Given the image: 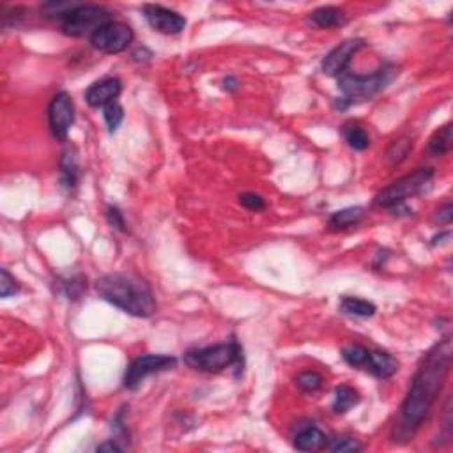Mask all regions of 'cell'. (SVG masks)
Segmentation results:
<instances>
[{
  "mask_svg": "<svg viewBox=\"0 0 453 453\" xmlns=\"http://www.w3.org/2000/svg\"><path fill=\"white\" fill-rule=\"evenodd\" d=\"M453 144V127L452 124H445L442 127H439L438 132L431 137L428 140V153L434 156H442V154L449 153Z\"/></svg>",
  "mask_w": 453,
  "mask_h": 453,
  "instance_id": "cell-21",
  "label": "cell"
},
{
  "mask_svg": "<svg viewBox=\"0 0 453 453\" xmlns=\"http://www.w3.org/2000/svg\"><path fill=\"white\" fill-rule=\"evenodd\" d=\"M328 438L317 427H305L294 438V448L300 452H317V449L326 448Z\"/></svg>",
  "mask_w": 453,
  "mask_h": 453,
  "instance_id": "cell-14",
  "label": "cell"
},
{
  "mask_svg": "<svg viewBox=\"0 0 453 453\" xmlns=\"http://www.w3.org/2000/svg\"><path fill=\"white\" fill-rule=\"evenodd\" d=\"M144 16H146L151 29L160 32V34L176 36L186 29V18L177 11L163 8V6H144Z\"/></svg>",
  "mask_w": 453,
  "mask_h": 453,
  "instance_id": "cell-11",
  "label": "cell"
},
{
  "mask_svg": "<svg viewBox=\"0 0 453 453\" xmlns=\"http://www.w3.org/2000/svg\"><path fill=\"white\" fill-rule=\"evenodd\" d=\"M326 448L333 453H358L363 449V446L358 439L351 438V435H338L333 441L328 442Z\"/></svg>",
  "mask_w": 453,
  "mask_h": 453,
  "instance_id": "cell-26",
  "label": "cell"
},
{
  "mask_svg": "<svg viewBox=\"0 0 453 453\" xmlns=\"http://www.w3.org/2000/svg\"><path fill=\"white\" fill-rule=\"evenodd\" d=\"M184 361L193 370L218 374V372H223L225 368L239 363L241 347L236 340H230L225 342V344L190 349L184 354Z\"/></svg>",
  "mask_w": 453,
  "mask_h": 453,
  "instance_id": "cell-5",
  "label": "cell"
},
{
  "mask_svg": "<svg viewBox=\"0 0 453 453\" xmlns=\"http://www.w3.org/2000/svg\"><path fill=\"white\" fill-rule=\"evenodd\" d=\"M432 179H434V169H428V167L416 169L414 172L400 177L390 186L382 188L375 195L374 204L382 209H398L409 199L421 195L432 184Z\"/></svg>",
  "mask_w": 453,
  "mask_h": 453,
  "instance_id": "cell-4",
  "label": "cell"
},
{
  "mask_svg": "<svg viewBox=\"0 0 453 453\" xmlns=\"http://www.w3.org/2000/svg\"><path fill=\"white\" fill-rule=\"evenodd\" d=\"M75 123V103L68 92H57L48 105V124L57 140H68L69 130Z\"/></svg>",
  "mask_w": 453,
  "mask_h": 453,
  "instance_id": "cell-9",
  "label": "cell"
},
{
  "mask_svg": "<svg viewBox=\"0 0 453 453\" xmlns=\"http://www.w3.org/2000/svg\"><path fill=\"white\" fill-rule=\"evenodd\" d=\"M123 92V83L119 78H103L99 82H94L92 85L87 89L85 102L90 109H105L110 103H116L117 98Z\"/></svg>",
  "mask_w": 453,
  "mask_h": 453,
  "instance_id": "cell-12",
  "label": "cell"
},
{
  "mask_svg": "<svg viewBox=\"0 0 453 453\" xmlns=\"http://www.w3.org/2000/svg\"><path fill=\"white\" fill-rule=\"evenodd\" d=\"M452 356L453 347L449 337L442 338L425 354L424 361L412 377L407 395L400 405L398 418L395 421L393 434H391L395 442L398 445L409 442L424 425L425 418L434 407L446 377H448L449 368H452Z\"/></svg>",
  "mask_w": 453,
  "mask_h": 453,
  "instance_id": "cell-1",
  "label": "cell"
},
{
  "mask_svg": "<svg viewBox=\"0 0 453 453\" xmlns=\"http://www.w3.org/2000/svg\"><path fill=\"white\" fill-rule=\"evenodd\" d=\"M365 370L377 379H390L398 372V361L393 356L382 351H370Z\"/></svg>",
  "mask_w": 453,
  "mask_h": 453,
  "instance_id": "cell-13",
  "label": "cell"
},
{
  "mask_svg": "<svg viewBox=\"0 0 453 453\" xmlns=\"http://www.w3.org/2000/svg\"><path fill=\"white\" fill-rule=\"evenodd\" d=\"M452 218H453V209L449 202L445 204V206H442L441 209H438V213H435V220H438L441 225H449L452 223Z\"/></svg>",
  "mask_w": 453,
  "mask_h": 453,
  "instance_id": "cell-31",
  "label": "cell"
},
{
  "mask_svg": "<svg viewBox=\"0 0 453 453\" xmlns=\"http://www.w3.org/2000/svg\"><path fill=\"white\" fill-rule=\"evenodd\" d=\"M363 216H365L363 207L360 206L345 207V209H340L337 211V213L331 214L330 220H328V227H330L331 230L351 229V227L360 223V221L363 220Z\"/></svg>",
  "mask_w": 453,
  "mask_h": 453,
  "instance_id": "cell-15",
  "label": "cell"
},
{
  "mask_svg": "<svg viewBox=\"0 0 453 453\" xmlns=\"http://www.w3.org/2000/svg\"><path fill=\"white\" fill-rule=\"evenodd\" d=\"M103 119H105L106 126H109L110 133L117 132V127L120 126V123L124 120V109L119 103H110L103 109Z\"/></svg>",
  "mask_w": 453,
  "mask_h": 453,
  "instance_id": "cell-27",
  "label": "cell"
},
{
  "mask_svg": "<svg viewBox=\"0 0 453 453\" xmlns=\"http://www.w3.org/2000/svg\"><path fill=\"white\" fill-rule=\"evenodd\" d=\"M360 393H358L354 388H351V386L347 384L337 386L333 400V412L335 414H345V412L351 411L354 405L360 404Z\"/></svg>",
  "mask_w": 453,
  "mask_h": 453,
  "instance_id": "cell-18",
  "label": "cell"
},
{
  "mask_svg": "<svg viewBox=\"0 0 453 453\" xmlns=\"http://www.w3.org/2000/svg\"><path fill=\"white\" fill-rule=\"evenodd\" d=\"M109 22H112V13L103 6L76 4L60 20V29L64 34L71 38H83V36L90 38L96 30Z\"/></svg>",
  "mask_w": 453,
  "mask_h": 453,
  "instance_id": "cell-6",
  "label": "cell"
},
{
  "mask_svg": "<svg viewBox=\"0 0 453 453\" xmlns=\"http://www.w3.org/2000/svg\"><path fill=\"white\" fill-rule=\"evenodd\" d=\"M98 296L133 317L147 319L156 314L158 305L149 285L130 273L105 274L96 281Z\"/></svg>",
  "mask_w": 453,
  "mask_h": 453,
  "instance_id": "cell-2",
  "label": "cell"
},
{
  "mask_svg": "<svg viewBox=\"0 0 453 453\" xmlns=\"http://www.w3.org/2000/svg\"><path fill=\"white\" fill-rule=\"evenodd\" d=\"M59 293L64 294L68 300H80L83 291L87 288V280L83 277H71L59 281Z\"/></svg>",
  "mask_w": 453,
  "mask_h": 453,
  "instance_id": "cell-24",
  "label": "cell"
},
{
  "mask_svg": "<svg viewBox=\"0 0 453 453\" xmlns=\"http://www.w3.org/2000/svg\"><path fill=\"white\" fill-rule=\"evenodd\" d=\"M60 183L68 190H73L78 183V160L71 149L66 151L60 160Z\"/></svg>",
  "mask_w": 453,
  "mask_h": 453,
  "instance_id": "cell-19",
  "label": "cell"
},
{
  "mask_svg": "<svg viewBox=\"0 0 453 453\" xmlns=\"http://www.w3.org/2000/svg\"><path fill=\"white\" fill-rule=\"evenodd\" d=\"M106 220H109V223L112 225L113 229L126 232V220H124V214L120 213V209L117 206L106 207Z\"/></svg>",
  "mask_w": 453,
  "mask_h": 453,
  "instance_id": "cell-30",
  "label": "cell"
},
{
  "mask_svg": "<svg viewBox=\"0 0 453 453\" xmlns=\"http://www.w3.org/2000/svg\"><path fill=\"white\" fill-rule=\"evenodd\" d=\"M322 382H324V377L315 370H307L296 377L298 388L301 391H305V393H315V391H319L322 388Z\"/></svg>",
  "mask_w": 453,
  "mask_h": 453,
  "instance_id": "cell-25",
  "label": "cell"
},
{
  "mask_svg": "<svg viewBox=\"0 0 453 453\" xmlns=\"http://www.w3.org/2000/svg\"><path fill=\"white\" fill-rule=\"evenodd\" d=\"M239 204L250 211H263L266 207V200L260 195H257V193H251V191L239 195Z\"/></svg>",
  "mask_w": 453,
  "mask_h": 453,
  "instance_id": "cell-29",
  "label": "cell"
},
{
  "mask_svg": "<svg viewBox=\"0 0 453 453\" xmlns=\"http://www.w3.org/2000/svg\"><path fill=\"white\" fill-rule=\"evenodd\" d=\"M308 20H310L312 25L319 27V29H335V27L344 25L345 15L338 8L326 6V8H319L312 11Z\"/></svg>",
  "mask_w": 453,
  "mask_h": 453,
  "instance_id": "cell-16",
  "label": "cell"
},
{
  "mask_svg": "<svg viewBox=\"0 0 453 453\" xmlns=\"http://www.w3.org/2000/svg\"><path fill=\"white\" fill-rule=\"evenodd\" d=\"M342 135H344V140L351 149L365 151L370 147V135L358 123H345L342 126Z\"/></svg>",
  "mask_w": 453,
  "mask_h": 453,
  "instance_id": "cell-17",
  "label": "cell"
},
{
  "mask_svg": "<svg viewBox=\"0 0 453 453\" xmlns=\"http://www.w3.org/2000/svg\"><path fill=\"white\" fill-rule=\"evenodd\" d=\"M449 236H452V234H449V230H446V232H442V234H439V236H435L434 239H432V244H442L445 243V241L442 239H449Z\"/></svg>",
  "mask_w": 453,
  "mask_h": 453,
  "instance_id": "cell-34",
  "label": "cell"
},
{
  "mask_svg": "<svg viewBox=\"0 0 453 453\" xmlns=\"http://www.w3.org/2000/svg\"><path fill=\"white\" fill-rule=\"evenodd\" d=\"M397 75L393 66H382L372 75H356V73H347L338 76V89L342 90V98H338L337 109L344 110L351 106L352 103L365 102V99L374 98L375 94L381 92L382 89L390 85L393 76Z\"/></svg>",
  "mask_w": 453,
  "mask_h": 453,
  "instance_id": "cell-3",
  "label": "cell"
},
{
  "mask_svg": "<svg viewBox=\"0 0 453 453\" xmlns=\"http://www.w3.org/2000/svg\"><path fill=\"white\" fill-rule=\"evenodd\" d=\"M411 149H412V140L402 137V139L393 140V142L390 144V147H388V151H386L384 158L391 167L400 165L402 161H405L407 154L411 153Z\"/></svg>",
  "mask_w": 453,
  "mask_h": 453,
  "instance_id": "cell-22",
  "label": "cell"
},
{
  "mask_svg": "<svg viewBox=\"0 0 453 453\" xmlns=\"http://www.w3.org/2000/svg\"><path fill=\"white\" fill-rule=\"evenodd\" d=\"M120 446L117 445V441H109V442H103V445L98 446V452H120Z\"/></svg>",
  "mask_w": 453,
  "mask_h": 453,
  "instance_id": "cell-32",
  "label": "cell"
},
{
  "mask_svg": "<svg viewBox=\"0 0 453 453\" xmlns=\"http://www.w3.org/2000/svg\"><path fill=\"white\" fill-rule=\"evenodd\" d=\"M223 89L227 90V92H234V90L237 89V80L234 78V76H227V78L223 80Z\"/></svg>",
  "mask_w": 453,
  "mask_h": 453,
  "instance_id": "cell-33",
  "label": "cell"
},
{
  "mask_svg": "<svg viewBox=\"0 0 453 453\" xmlns=\"http://www.w3.org/2000/svg\"><path fill=\"white\" fill-rule=\"evenodd\" d=\"M340 310L344 314L352 315V317H361L367 319L372 317V315L377 312V307L374 303L367 300H361V298H352V296H345L342 298L340 301Z\"/></svg>",
  "mask_w": 453,
  "mask_h": 453,
  "instance_id": "cell-20",
  "label": "cell"
},
{
  "mask_svg": "<svg viewBox=\"0 0 453 453\" xmlns=\"http://www.w3.org/2000/svg\"><path fill=\"white\" fill-rule=\"evenodd\" d=\"M365 46H367V43H365V39L360 38L347 39V41L340 43V45L335 46V48L324 57V60H322V73L328 76L344 75V73L347 71L352 57L360 52L361 48H365Z\"/></svg>",
  "mask_w": 453,
  "mask_h": 453,
  "instance_id": "cell-10",
  "label": "cell"
},
{
  "mask_svg": "<svg viewBox=\"0 0 453 453\" xmlns=\"http://www.w3.org/2000/svg\"><path fill=\"white\" fill-rule=\"evenodd\" d=\"M0 274H2V280H0V296L8 300V298L15 296V294L20 293V284L15 280L11 273L8 270H0Z\"/></svg>",
  "mask_w": 453,
  "mask_h": 453,
  "instance_id": "cell-28",
  "label": "cell"
},
{
  "mask_svg": "<svg viewBox=\"0 0 453 453\" xmlns=\"http://www.w3.org/2000/svg\"><path fill=\"white\" fill-rule=\"evenodd\" d=\"M177 365V360L174 356L167 354H146L139 356L132 363L127 365L126 374H124L123 386L126 390H139L142 382L146 381L149 375L160 374V372H167Z\"/></svg>",
  "mask_w": 453,
  "mask_h": 453,
  "instance_id": "cell-7",
  "label": "cell"
},
{
  "mask_svg": "<svg viewBox=\"0 0 453 453\" xmlns=\"http://www.w3.org/2000/svg\"><path fill=\"white\" fill-rule=\"evenodd\" d=\"M135 32L127 23L109 22L90 36V45L102 53H120L132 45Z\"/></svg>",
  "mask_w": 453,
  "mask_h": 453,
  "instance_id": "cell-8",
  "label": "cell"
},
{
  "mask_svg": "<svg viewBox=\"0 0 453 453\" xmlns=\"http://www.w3.org/2000/svg\"><path fill=\"white\" fill-rule=\"evenodd\" d=\"M368 354H370V349L363 347V345H345L342 349V358H344L345 363L352 368H363L368 361Z\"/></svg>",
  "mask_w": 453,
  "mask_h": 453,
  "instance_id": "cell-23",
  "label": "cell"
}]
</instances>
